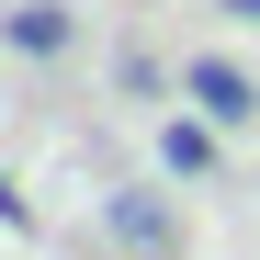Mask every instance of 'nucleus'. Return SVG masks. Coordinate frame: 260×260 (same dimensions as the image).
Masks as SVG:
<instances>
[{
	"mask_svg": "<svg viewBox=\"0 0 260 260\" xmlns=\"http://www.w3.org/2000/svg\"><path fill=\"white\" fill-rule=\"evenodd\" d=\"M181 91H192V113L215 124V136H238V124H260V79H249L238 57H192V68H181Z\"/></svg>",
	"mask_w": 260,
	"mask_h": 260,
	"instance_id": "1",
	"label": "nucleus"
},
{
	"mask_svg": "<svg viewBox=\"0 0 260 260\" xmlns=\"http://www.w3.org/2000/svg\"><path fill=\"white\" fill-rule=\"evenodd\" d=\"M102 238L136 249V260H170V249H181V204H170V192H113L102 204Z\"/></svg>",
	"mask_w": 260,
	"mask_h": 260,
	"instance_id": "2",
	"label": "nucleus"
},
{
	"mask_svg": "<svg viewBox=\"0 0 260 260\" xmlns=\"http://www.w3.org/2000/svg\"><path fill=\"white\" fill-rule=\"evenodd\" d=\"M158 170H170V181H204V170H215V124L204 113H170L158 124Z\"/></svg>",
	"mask_w": 260,
	"mask_h": 260,
	"instance_id": "3",
	"label": "nucleus"
},
{
	"mask_svg": "<svg viewBox=\"0 0 260 260\" xmlns=\"http://www.w3.org/2000/svg\"><path fill=\"white\" fill-rule=\"evenodd\" d=\"M0 34H12L23 57H68V34H79V23H68V0H23V12L0 23Z\"/></svg>",
	"mask_w": 260,
	"mask_h": 260,
	"instance_id": "4",
	"label": "nucleus"
},
{
	"mask_svg": "<svg viewBox=\"0 0 260 260\" xmlns=\"http://www.w3.org/2000/svg\"><path fill=\"white\" fill-rule=\"evenodd\" d=\"M0 226H23V192H12V181H0Z\"/></svg>",
	"mask_w": 260,
	"mask_h": 260,
	"instance_id": "5",
	"label": "nucleus"
},
{
	"mask_svg": "<svg viewBox=\"0 0 260 260\" xmlns=\"http://www.w3.org/2000/svg\"><path fill=\"white\" fill-rule=\"evenodd\" d=\"M226 12H238V23H260V0H226Z\"/></svg>",
	"mask_w": 260,
	"mask_h": 260,
	"instance_id": "6",
	"label": "nucleus"
}]
</instances>
